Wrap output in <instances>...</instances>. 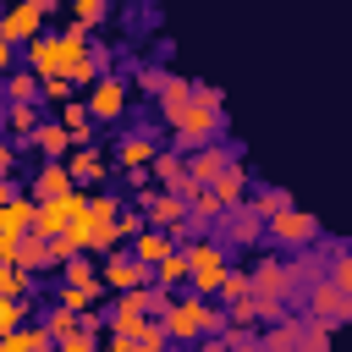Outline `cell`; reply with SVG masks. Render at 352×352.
Wrapping results in <instances>:
<instances>
[{
	"label": "cell",
	"mask_w": 352,
	"mask_h": 352,
	"mask_svg": "<svg viewBox=\"0 0 352 352\" xmlns=\"http://www.w3.org/2000/svg\"><path fill=\"white\" fill-rule=\"evenodd\" d=\"M170 132H176V148L170 154H198V148H209L214 143V132H220V88L214 82H192V99H187V110L170 121Z\"/></svg>",
	"instance_id": "obj_1"
},
{
	"label": "cell",
	"mask_w": 352,
	"mask_h": 352,
	"mask_svg": "<svg viewBox=\"0 0 352 352\" xmlns=\"http://www.w3.org/2000/svg\"><path fill=\"white\" fill-rule=\"evenodd\" d=\"M82 60H88V33H82V28H60V33H44V38L28 44V72H33L38 82L72 77Z\"/></svg>",
	"instance_id": "obj_2"
},
{
	"label": "cell",
	"mask_w": 352,
	"mask_h": 352,
	"mask_svg": "<svg viewBox=\"0 0 352 352\" xmlns=\"http://www.w3.org/2000/svg\"><path fill=\"white\" fill-rule=\"evenodd\" d=\"M160 330H165V341H204V336H220V308L204 302V297H170L165 314H160Z\"/></svg>",
	"instance_id": "obj_3"
},
{
	"label": "cell",
	"mask_w": 352,
	"mask_h": 352,
	"mask_svg": "<svg viewBox=\"0 0 352 352\" xmlns=\"http://www.w3.org/2000/svg\"><path fill=\"white\" fill-rule=\"evenodd\" d=\"M182 258H187V297H204V302H214L220 297V286H226V248H214V242H187L182 248Z\"/></svg>",
	"instance_id": "obj_4"
},
{
	"label": "cell",
	"mask_w": 352,
	"mask_h": 352,
	"mask_svg": "<svg viewBox=\"0 0 352 352\" xmlns=\"http://www.w3.org/2000/svg\"><path fill=\"white\" fill-rule=\"evenodd\" d=\"M50 33V0H22V6H11V11H0V44L11 50V44H33V38H44Z\"/></svg>",
	"instance_id": "obj_5"
},
{
	"label": "cell",
	"mask_w": 352,
	"mask_h": 352,
	"mask_svg": "<svg viewBox=\"0 0 352 352\" xmlns=\"http://www.w3.org/2000/svg\"><path fill=\"white\" fill-rule=\"evenodd\" d=\"M264 236H270L275 248H286V253H292V248L302 253V248H314V242H319V220H314L308 209H297V204H292L286 214L264 220Z\"/></svg>",
	"instance_id": "obj_6"
},
{
	"label": "cell",
	"mask_w": 352,
	"mask_h": 352,
	"mask_svg": "<svg viewBox=\"0 0 352 352\" xmlns=\"http://www.w3.org/2000/svg\"><path fill=\"white\" fill-rule=\"evenodd\" d=\"M248 302H286L292 297V280H286V258L280 253H264L253 270H248Z\"/></svg>",
	"instance_id": "obj_7"
},
{
	"label": "cell",
	"mask_w": 352,
	"mask_h": 352,
	"mask_svg": "<svg viewBox=\"0 0 352 352\" xmlns=\"http://www.w3.org/2000/svg\"><path fill=\"white\" fill-rule=\"evenodd\" d=\"M302 302H308V314H302L308 324L336 330L341 319H352V297H346V292H336V286H324V280H319V286H308V292H302Z\"/></svg>",
	"instance_id": "obj_8"
},
{
	"label": "cell",
	"mask_w": 352,
	"mask_h": 352,
	"mask_svg": "<svg viewBox=\"0 0 352 352\" xmlns=\"http://www.w3.org/2000/svg\"><path fill=\"white\" fill-rule=\"evenodd\" d=\"M99 286L121 297V292H138V286H148V270H143L132 253H104V258H99Z\"/></svg>",
	"instance_id": "obj_9"
},
{
	"label": "cell",
	"mask_w": 352,
	"mask_h": 352,
	"mask_svg": "<svg viewBox=\"0 0 352 352\" xmlns=\"http://www.w3.org/2000/svg\"><path fill=\"white\" fill-rule=\"evenodd\" d=\"M82 110H88V121H116V116L126 110V82H121V77H99V82L88 88Z\"/></svg>",
	"instance_id": "obj_10"
},
{
	"label": "cell",
	"mask_w": 352,
	"mask_h": 352,
	"mask_svg": "<svg viewBox=\"0 0 352 352\" xmlns=\"http://www.w3.org/2000/svg\"><path fill=\"white\" fill-rule=\"evenodd\" d=\"M231 160H236L231 148H220V143H209V148H198V154H187L182 165H187V182H192V187H214V182H220V176L231 170Z\"/></svg>",
	"instance_id": "obj_11"
},
{
	"label": "cell",
	"mask_w": 352,
	"mask_h": 352,
	"mask_svg": "<svg viewBox=\"0 0 352 352\" xmlns=\"http://www.w3.org/2000/svg\"><path fill=\"white\" fill-rule=\"evenodd\" d=\"M66 165V176H72V187L77 192H99L104 182H110V160L104 154H94V148H77L72 160H60Z\"/></svg>",
	"instance_id": "obj_12"
},
{
	"label": "cell",
	"mask_w": 352,
	"mask_h": 352,
	"mask_svg": "<svg viewBox=\"0 0 352 352\" xmlns=\"http://www.w3.org/2000/svg\"><path fill=\"white\" fill-rule=\"evenodd\" d=\"M214 226H220V242H214V248H253V242L264 236V226H258V220L248 214V204L226 209V214H220Z\"/></svg>",
	"instance_id": "obj_13"
},
{
	"label": "cell",
	"mask_w": 352,
	"mask_h": 352,
	"mask_svg": "<svg viewBox=\"0 0 352 352\" xmlns=\"http://www.w3.org/2000/svg\"><path fill=\"white\" fill-rule=\"evenodd\" d=\"M154 154H160V143H154L148 132H126L121 148H116V165H121L126 176H143V170L154 165Z\"/></svg>",
	"instance_id": "obj_14"
},
{
	"label": "cell",
	"mask_w": 352,
	"mask_h": 352,
	"mask_svg": "<svg viewBox=\"0 0 352 352\" xmlns=\"http://www.w3.org/2000/svg\"><path fill=\"white\" fill-rule=\"evenodd\" d=\"M209 192H214V204H220V209H236V204H248V192H253V176H248V165H242V160H231V170H226V176H220Z\"/></svg>",
	"instance_id": "obj_15"
},
{
	"label": "cell",
	"mask_w": 352,
	"mask_h": 352,
	"mask_svg": "<svg viewBox=\"0 0 352 352\" xmlns=\"http://www.w3.org/2000/svg\"><path fill=\"white\" fill-rule=\"evenodd\" d=\"M0 236H6V242L33 236V198H28V192H16V198L0 209Z\"/></svg>",
	"instance_id": "obj_16"
},
{
	"label": "cell",
	"mask_w": 352,
	"mask_h": 352,
	"mask_svg": "<svg viewBox=\"0 0 352 352\" xmlns=\"http://www.w3.org/2000/svg\"><path fill=\"white\" fill-rule=\"evenodd\" d=\"M292 209V192L286 187H258V192H248V214L264 226V220H275V214H286Z\"/></svg>",
	"instance_id": "obj_17"
},
{
	"label": "cell",
	"mask_w": 352,
	"mask_h": 352,
	"mask_svg": "<svg viewBox=\"0 0 352 352\" xmlns=\"http://www.w3.org/2000/svg\"><path fill=\"white\" fill-rule=\"evenodd\" d=\"M60 286H77V292H88V297L104 292V286H99V264H94L88 253H77L72 264H60Z\"/></svg>",
	"instance_id": "obj_18"
},
{
	"label": "cell",
	"mask_w": 352,
	"mask_h": 352,
	"mask_svg": "<svg viewBox=\"0 0 352 352\" xmlns=\"http://www.w3.org/2000/svg\"><path fill=\"white\" fill-rule=\"evenodd\" d=\"M297 336H302V319L292 314V319H280V324H270V330H258V341H253V352H292V346H297Z\"/></svg>",
	"instance_id": "obj_19"
},
{
	"label": "cell",
	"mask_w": 352,
	"mask_h": 352,
	"mask_svg": "<svg viewBox=\"0 0 352 352\" xmlns=\"http://www.w3.org/2000/svg\"><path fill=\"white\" fill-rule=\"evenodd\" d=\"M33 148L44 154V165H60V154L72 148V138L60 132V121H38L33 126Z\"/></svg>",
	"instance_id": "obj_20"
},
{
	"label": "cell",
	"mask_w": 352,
	"mask_h": 352,
	"mask_svg": "<svg viewBox=\"0 0 352 352\" xmlns=\"http://www.w3.org/2000/svg\"><path fill=\"white\" fill-rule=\"evenodd\" d=\"M60 192H72L66 165H44V170L33 176V187H28V198H33V204H50V198H60Z\"/></svg>",
	"instance_id": "obj_21"
},
{
	"label": "cell",
	"mask_w": 352,
	"mask_h": 352,
	"mask_svg": "<svg viewBox=\"0 0 352 352\" xmlns=\"http://www.w3.org/2000/svg\"><path fill=\"white\" fill-rule=\"evenodd\" d=\"M165 253H176V242H170L165 231H138V236H132V258H138L143 270H154Z\"/></svg>",
	"instance_id": "obj_22"
},
{
	"label": "cell",
	"mask_w": 352,
	"mask_h": 352,
	"mask_svg": "<svg viewBox=\"0 0 352 352\" xmlns=\"http://www.w3.org/2000/svg\"><path fill=\"white\" fill-rule=\"evenodd\" d=\"M148 286H160V292H170V297H176V286H187V258H182V248L165 253V258L148 270Z\"/></svg>",
	"instance_id": "obj_23"
},
{
	"label": "cell",
	"mask_w": 352,
	"mask_h": 352,
	"mask_svg": "<svg viewBox=\"0 0 352 352\" xmlns=\"http://www.w3.org/2000/svg\"><path fill=\"white\" fill-rule=\"evenodd\" d=\"M0 94H6V104H33L38 99V77L33 72H6L0 77Z\"/></svg>",
	"instance_id": "obj_24"
},
{
	"label": "cell",
	"mask_w": 352,
	"mask_h": 352,
	"mask_svg": "<svg viewBox=\"0 0 352 352\" xmlns=\"http://www.w3.org/2000/svg\"><path fill=\"white\" fill-rule=\"evenodd\" d=\"M187 99H192V82H187V77H176V72H170V82H165V88H160V116H165V121H176V116H182V110H187Z\"/></svg>",
	"instance_id": "obj_25"
},
{
	"label": "cell",
	"mask_w": 352,
	"mask_h": 352,
	"mask_svg": "<svg viewBox=\"0 0 352 352\" xmlns=\"http://www.w3.org/2000/svg\"><path fill=\"white\" fill-rule=\"evenodd\" d=\"M11 270H22L28 280H33V275H44V270H50V264H44V242H38V236H22V242H16V253H11Z\"/></svg>",
	"instance_id": "obj_26"
},
{
	"label": "cell",
	"mask_w": 352,
	"mask_h": 352,
	"mask_svg": "<svg viewBox=\"0 0 352 352\" xmlns=\"http://www.w3.org/2000/svg\"><path fill=\"white\" fill-rule=\"evenodd\" d=\"M0 352H55V346L44 341V330H38V324H22V330L0 336Z\"/></svg>",
	"instance_id": "obj_27"
},
{
	"label": "cell",
	"mask_w": 352,
	"mask_h": 352,
	"mask_svg": "<svg viewBox=\"0 0 352 352\" xmlns=\"http://www.w3.org/2000/svg\"><path fill=\"white\" fill-rule=\"evenodd\" d=\"M38 121H44L38 104H6V116H0V126H6V132H22V138H33Z\"/></svg>",
	"instance_id": "obj_28"
},
{
	"label": "cell",
	"mask_w": 352,
	"mask_h": 352,
	"mask_svg": "<svg viewBox=\"0 0 352 352\" xmlns=\"http://www.w3.org/2000/svg\"><path fill=\"white\" fill-rule=\"evenodd\" d=\"M60 132H66L72 143H88V110H82V99L60 104Z\"/></svg>",
	"instance_id": "obj_29"
},
{
	"label": "cell",
	"mask_w": 352,
	"mask_h": 352,
	"mask_svg": "<svg viewBox=\"0 0 352 352\" xmlns=\"http://www.w3.org/2000/svg\"><path fill=\"white\" fill-rule=\"evenodd\" d=\"M22 324H33V302L22 297V302H0V336H11V330H22Z\"/></svg>",
	"instance_id": "obj_30"
},
{
	"label": "cell",
	"mask_w": 352,
	"mask_h": 352,
	"mask_svg": "<svg viewBox=\"0 0 352 352\" xmlns=\"http://www.w3.org/2000/svg\"><path fill=\"white\" fill-rule=\"evenodd\" d=\"M297 319H302V314H297ZM292 352H336V346H330V330H324V324H308V319H302V336H297Z\"/></svg>",
	"instance_id": "obj_31"
},
{
	"label": "cell",
	"mask_w": 352,
	"mask_h": 352,
	"mask_svg": "<svg viewBox=\"0 0 352 352\" xmlns=\"http://www.w3.org/2000/svg\"><path fill=\"white\" fill-rule=\"evenodd\" d=\"M28 286H33V280H28L22 270L0 264V302H22V297H28Z\"/></svg>",
	"instance_id": "obj_32"
},
{
	"label": "cell",
	"mask_w": 352,
	"mask_h": 352,
	"mask_svg": "<svg viewBox=\"0 0 352 352\" xmlns=\"http://www.w3.org/2000/svg\"><path fill=\"white\" fill-rule=\"evenodd\" d=\"M253 292H248V270H226V286H220V302L226 308H236V302H248Z\"/></svg>",
	"instance_id": "obj_33"
},
{
	"label": "cell",
	"mask_w": 352,
	"mask_h": 352,
	"mask_svg": "<svg viewBox=\"0 0 352 352\" xmlns=\"http://www.w3.org/2000/svg\"><path fill=\"white\" fill-rule=\"evenodd\" d=\"M94 302H99V297L77 292V286H55V308H66V314H77V319H82V314H88Z\"/></svg>",
	"instance_id": "obj_34"
},
{
	"label": "cell",
	"mask_w": 352,
	"mask_h": 352,
	"mask_svg": "<svg viewBox=\"0 0 352 352\" xmlns=\"http://www.w3.org/2000/svg\"><path fill=\"white\" fill-rule=\"evenodd\" d=\"M170 341H165V330H160V319H143V330L132 336V352H165Z\"/></svg>",
	"instance_id": "obj_35"
},
{
	"label": "cell",
	"mask_w": 352,
	"mask_h": 352,
	"mask_svg": "<svg viewBox=\"0 0 352 352\" xmlns=\"http://www.w3.org/2000/svg\"><path fill=\"white\" fill-rule=\"evenodd\" d=\"M94 22H104V0H77L72 6V28H94Z\"/></svg>",
	"instance_id": "obj_36"
},
{
	"label": "cell",
	"mask_w": 352,
	"mask_h": 352,
	"mask_svg": "<svg viewBox=\"0 0 352 352\" xmlns=\"http://www.w3.org/2000/svg\"><path fill=\"white\" fill-rule=\"evenodd\" d=\"M38 94H44L50 104H72V94H77V88H72L66 77H50V82H38Z\"/></svg>",
	"instance_id": "obj_37"
},
{
	"label": "cell",
	"mask_w": 352,
	"mask_h": 352,
	"mask_svg": "<svg viewBox=\"0 0 352 352\" xmlns=\"http://www.w3.org/2000/svg\"><path fill=\"white\" fill-rule=\"evenodd\" d=\"M138 231H148V226H143V214H138V209H121V214H116V236H121V242H132Z\"/></svg>",
	"instance_id": "obj_38"
},
{
	"label": "cell",
	"mask_w": 352,
	"mask_h": 352,
	"mask_svg": "<svg viewBox=\"0 0 352 352\" xmlns=\"http://www.w3.org/2000/svg\"><path fill=\"white\" fill-rule=\"evenodd\" d=\"M170 82V72H138V88H148L154 99H160V88Z\"/></svg>",
	"instance_id": "obj_39"
},
{
	"label": "cell",
	"mask_w": 352,
	"mask_h": 352,
	"mask_svg": "<svg viewBox=\"0 0 352 352\" xmlns=\"http://www.w3.org/2000/svg\"><path fill=\"white\" fill-rule=\"evenodd\" d=\"M11 170H16V148L0 138V176H11Z\"/></svg>",
	"instance_id": "obj_40"
},
{
	"label": "cell",
	"mask_w": 352,
	"mask_h": 352,
	"mask_svg": "<svg viewBox=\"0 0 352 352\" xmlns=\"http://www.w3.org/2000/svg\"><path fill=\"white\" fill-rule=\"evenodd\" d=\"M99 330H104V319H99V314H94V308H88V314H82V336H88V341H94V336H99Z\"/></svg>",
	"instance_id": "obj_41"
},
{
	"label": "cell",
	"mask_w": 352,
	"mask_h": 352,
	"mask_svg": "<svg viewBox=\"0 0 352 352\" xmlns=\"http://www.w3.org/2000/svg\"><path fill=\"white\" fill-rule=\"evenodd\" d=\"M55 352H94V341H88V336H72V341H60Z\"/></svg>",
	"instance_id": "obj_42"
},
{
	"label": "cell",
	"mask_w": 352,
	"mask_h": 352,
	"mask_svg": "<svg viewBox=\"0 0 352 352\" xmlns=\"http://www.w3.org/2000/svg\"><path fill=\"white\" fill-rule=\"evenodd\" d=\"M94 352H132V341H121V336H110L104 346H94Z\"/></svg>",
	"instance_id": "obj_43"
},
{
	"label": "cell",
	"mask_w": 352,
	"mask_h": 352,
	"mask_svg": "<svg viewBox=\"0 0 352 352\" xmlns=\"http://www.w3.org/2000/svg\"><path fill=\"white\" fill-rule=\"evenodd\" d=\"M226 346H231V352H253V341H248V336H226Z\"/></svg>",
	"instance_id": "obj_44"
},
{
	"label": "cell",
	"mask_w": 352,
	"mask_h": 352,
	"mask_svg": "<svg viewBox=\"0 0 352 352\" xmlns=\"http://www.w3.org/2000/svg\"><path fill=\"white\" fill-rule=\"evenodd\" d=\"M11 198H16V187H11V176H0V209H6Z\"/></svg>",
	"instance_id": "obj_45"
},
{
	"label": "cell",
	"mask_w": 352,
	"mask_h": 352,
	"mask_svg": "<svg viewBox=\"0 0 352 352\" xmlns=\"http://www.w3.org/2000/svg\"><path fill=\"white\" fill-rule=\"evenodd\" d=\"M6 72H11V50L0 44V77H6Z\"/></svg>",
	"instance_id": "obj_46"
},
{
	"label": "cell",
	"mask_w": 352,
	"mask_h": 352,
	"mask_svg": "<svg viewBox=\"0 0 352 352\" xmlns=\"http://www.w3.org/2000/svg\"><path fill=\"white\" fill-rule=\"evenodd\" d=\"M204 352H220V346H204Z\"/></svg>",
	"instance_id": "obj_47"
}]
</instances>
